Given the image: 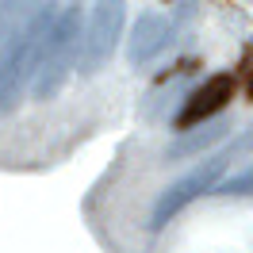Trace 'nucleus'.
<instances>
[{"label": "nucleus", "instance_id": "3", "mask_svg": "<svg viewBox=\"0 0 253 253\" xmlns=\"http://www.w3.org/2000/svg\"><path fill=\"white\" fill-rule=\"evenodd\" d=\"M234 158H238V150H234V146H226L222 154H215V158H207V161H200V165H192L184 176H176L173 184H169V188H165L158 200H154L150 226H154V230H161V226L173 219V215H180L188 204H196L204 192L219 188L222 173L230 169V161H234Z\"/></svg>", "mask_w": 253, "mask_h": 253}, {"label": "nucleus", "instance_id": "5", "mask_svg": "<svg viewBox=\"0 0 253 253\" xmlns=\"http://www.w3.org/2000/svg\"><path fill=\"white\" fill-rule=\"evenodd\" d=\"M230 96H234V77L230 73H215V77H207L196 92L184 100V108L176 115V126H200L207 119H215L226 104H230Z\"/></svg>", "mask_w": 253, "mask_h": 253}, {"label": "nucleus", "instance_id": "8", "mask_svg": "<svg viewBox=\"0 0 253 253\" xmlns=\"http://www.w3.org/2000/svg\"><path fill=\"white\" fill-rule=\"evenodd\" d=\"M42 4H46V0H0V35H4V42H8L31 16L42 12Z\"/></svg>", "mask_w": 253, "mask_h": 253}, {"label": "nucleus", "instance_id": "2", "mask_svg": "<svg viewBox=\"0 0 253 253\" xmlns=\"http://www.w3.org/2000/svg\"><path fill=\"white\" fill-rule=\"evenodd\" d=\"M81 46H84V27H81V8H65L62 16L54 19L42 50V65H39V77H35V100H50V96L62 92L69 69L81 62Z\"/></svg>", "mask_w": 253, "mask_h": 253}, {"label": "nucleus", "instance_id": "1", "mask_svg": "<svg viewBox=\"0 0 253 253\" xmlns=\"http://www.w3.org/2000/svg\"><path fill=\"white\" fill-rule=\"evenodd\" d=\"M54 19L58 16H54L50 8H42L39 16H31L8 42H4V50H0V115H8V111L16 108L23 88L39 77L42 50H46Z\"/></svg>", "mask_w": 253, "mask_h": 253}, {"label": "nucleus", "instance_id": "6", "mask_svg": "<svg viewBox=\"0 0 253 253\" xmlns=\"http://www.w3.org/2000/svg\"><path fill=\"white\" fill-rule=\"evenodd\" d=\"M165 42H169V19L158 16V12H146V16L134 23V31H130L126 58H130V65H146L165 50Z\"/></svg>", "mask_w": 253, "mask_h": 253}, {"label": "nucleus", "instance_id": "7", "mask_svg": "<svg viewBox=\"0 0 253 253\" xmlns=\"http://www.w3.org/2000/svg\"><path fill=\"white\" fill-rule=\"evenodd\" d=\"M226 134H230V126L222 123V119H207V123H200L196 130H188L176 146H169V150H165V158H169V161H180V158H192V154H204V150H211L215 142H222Z\"/></svg>", "mask_w": 253, "mask_h": 253}, {"label": "nucleus", "instance_id": "9", "mask_svg": "<svg viewBox=\"0 0 253 253\" xmlns=\"http://www.w3.org/2000/svg\"><path fill=\"white\" fill-rule=\"evenodd\" d=\"M219 196H253V165H246V169H238V173L222 176L219 180Z\"/></svg>", "mask_w": 253, "mask_h": 253}, {"label": "nucleus", "instance_id": "4", "mask_svg": "<svg viewBox=\"0 0 253 253\" xmlns=\"http://www.w3.org/2000/svg\"><path fill=\"white\" fill-rule=\"evenodd\" d=\"M123 23H126V0H96L92 16L84 23V46H81V73L92 77L111 62V54L123 39Z\"/></svg>", "mask_w": 253, "mask_h": 253}]
</instances>
